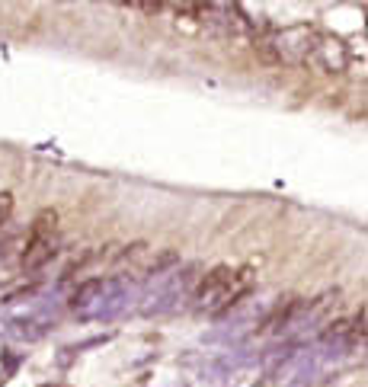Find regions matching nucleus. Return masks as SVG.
<instances>
[{"label":"nucleus","mask_w":368,"mask_h":387,"mask_svg":"<svg viewBox=\"0 0 368 387\" xmlns=\"http://www.w3.org/2000/svg\"><path fill=\"white\" fill-rule=\"evenodd\" d=\"M135 301V288L125 278H106L102 295L93 301L87 311H80V320H116L119 313L129 311V305Z\"/></svg>","instance_id":"f257e3e1"},{"label":"nucleus","mask_w":368,"mask_h":387,"mask_svg":"<svg viewBox=\"0 0 368 387\" xmlns=\"http://www.w3.org/2000/svg\"><path fill=\"white\" fill-rule=\"evenodd\" d=\"M314 45H317V32L311 26H292L285 32H279L272 48L282 61H301L314 52Z\"/></svg>","instance_id":"f03ea898"},{"label":"nucleus","mask_w":368,"mask_h":387,"mask_svg":"<svg viewBox=\"0 0 368 387\" xmlns=\"http://www.w3.org/2000/svg\"><path fill=\"white\" fill-rule=\"evenodd\" d=\"M314 58H317V65H321L323 71H330V74H340V71H346V65H349V52H346V45H343L340 38H317Z\"/></svg>","instance_id":"7ed1b4c3"},{"label":"nucleus","mask_w":368,"mask_h":387,"mask_svg":"<svg viewBox=\"0 0 368 387\" xmlns=\"http://www.w3.org/2000/svg\"><path fill=\"white\" fill-rule=\"evenodd\" d=\"M52 256H55L52 240H48V237H32V243H29L26 253H23V269H26V272H32V269H42Z\"/></svg>","instance_id":"20e7f679"},{"label":"nucleus","mask_w":368,"mask_h":387,"mask_svg":"<svg viewBox=\"0 0 368 387\" xmlns=\"http://www.w3.org/2000/svg\"><path fill=\"white\" fill-rule=\"evenodd\" d=\"M176 266H180V253H176V250H160V253L144 266L141 276H144L147 282H154V278H164L166 272H173Z\"/></svg>","instance_id":"39448f33"},{"label":"nucleus","mask_w":368,"mask_h":387,"mask_svg":"<svg viewBox=\"0 0 368 387\" xmlns=\"http://www.w3.org/2000/svg\"><path fill=\"white\" fill-rule=\"evenodd\" d=\"M102 288H106V278H87V282H83V285H77V291H74V298H71V307L77 313L80 311H87V307L93 305V301H96V298L102 295Z\"/></svg>","instance_id":"423d86ee"},{"label":"nucleus","mask_w":368,"mask_h":387,"mask_svg":"<svg viewBox=\"0 0 368 387\" xmlns=\"http://www.w3.org/2000/svg\"><path fill=\"white\" fill-rule=\"evenodd\" d=\"M10 208H13V195H10V192H3V195H0V224L7 221Z\"/></svg>","instance_id":"0eeeda50"},{"label":"nucleus","mask_w":368,"mask_h":387,"mask_svg":"<svg viewBox=\"0 0 368 387\" xmlns=\"http://www.w3.org/2000/svg\"><path fill=\"white\" fill-rule=\"evenodd\" d=\"M141 250H144V243H131V247L125 250V253H122L119 259H135V256H138V253H141Z\"/></svg>","instance_id":"6e6552de"}]
</instances>
